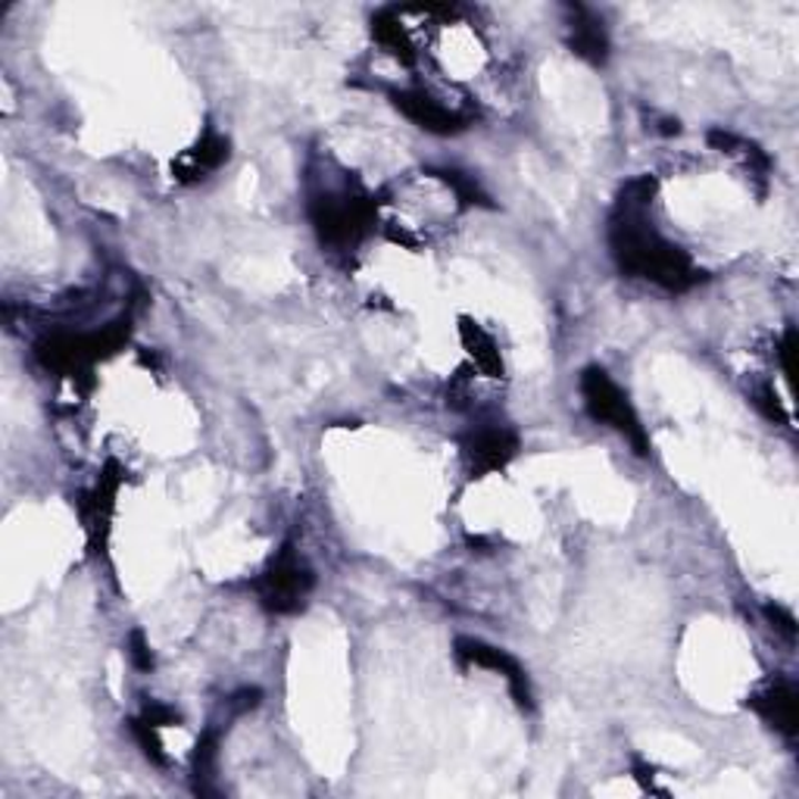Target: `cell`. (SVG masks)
Wrapping results in <instances>:
<instances>
[{"instance_id":"obj_1","label":"cell","mask_w":799,"mask_h":799,"mask_svg":"<svg viewBox=\"0 0 799 799\" xmlns=\"http://www.w3.org/2000/svg\"><path fill=\"white\" fill-rule=\"evenodd\" d=\"M656 194V182L644 175L621 188L616 203V216L609 229V244L618 269L631 279L666 287L671 294H684L694 284L702 282V272L694 266V260L681 247L668 244L666 237L653 232L647 222V206Z\"/></svg>"},{"instance_id":"obj_2","label":"cell","mask_w":799,"mask_h":799,"mask_svg":"<svg viewBox=\"0 0 799 799\" xmlns=\"http://www.w3.org/2000/svg\"><path fill=\"white\" fill-rule=\"evenodd\" d=\"M581 397H584V406H587V413H590V418H597L603 425L616 428L621 437H628V444H631L637 456H647L649 453L647 432H644V425H640V418L634 413V406L628 403V397H625V391L609 378L606 368L599 366L584 368Z\"/></svg>"},{"instance_id":"obj_3","label":"cell","mask_w":799,"mask_h":799,"mask_svg":"<svg viewBox=\"0 0 799 799\" xmlns=\"http://www.w3.org/2000/svg\"><path fill=\"white\" fill-rule=\"evenodd\" d=\"M129 341V322H113L110 328L94 334H53L38 344V360L53 372L75 375L91 368L98 360L117 353Z\"/></svg>"},{"instance_id":"obj_4","label":"cell","mask_w":799,"mask_h":799,"mask_svg":"<svg viewBox=\"0 0 799 799\" xmlns=\"http://www.w3.org/2000/svg\"><path fill=\"white\" fill-rule=\"evenodd\" d=\"M313 587H316V575L310 572V566L300 563L297 549L284 544L279 556L263 572V578L256 581V594H260L263 609L275 616H291L306 606Z\"/></svg>"},{"instance_id":"obj_5","label":"cell","mask_w":799,"mask_h":799,"mask_svg":"<svg viewBox=\"0 0 799 799\" xmlns=\"http://www.w3.org/2000/svg\"><path fill=\"white\" fill-rule=\"evenodd\" d=\"M310 219L322 244L347 247L356 244L375 222V203L356 194H322L310 203Z\"/></svg>"},{"instance_id":"obj_6","label":"cell","mask_w":799,"mask_h":799,"mask_svg":"<svg viewBox=\"0 0 799 799\" xmlns=\"http://www.w3.org/2000/svg\"><path fill=\"white\" fill-rule=\"evenodd\" d=\"M456 656H459L466 666L487 668V671L503 675V681L509 684V694H513V699H516L518 706H522V709H532L534 697H532L528 675H525V668L518 666L516 659H513L506 649L490 647V644L475 640V637H459V640H456Z\"/></svg>"},{"instance_id":"obj_7","label":"cell","mask_w":799,"mask_h":799,"mask_svg":"<svg viewBox=\"0 0 799 799\" xmlns=\"http://www.w3.org/2000/svg\"><path fill=\"white\" fill-rule=\"evenodd\" d=\"M391 98H394V107L403 117L432 134H456L468 129V122H472L468 113L449 110V107H444L441 100H434L425 91H394Z\"/></svg>"},{"instance_id":"obj_8","label":"cell","mask_w":799,"mask_h":799,"mask_svg":"<svg viewBox=\"0 0 799 799\" xmlns=\"http://www.w3.org/2000/svg\"><path fill=\"white\" fill-rule=\"evenodd\" d=\"M749 709L762 718L766 725H771L775 731H781L783 737H790V740L797 737L799 694L790 681H775L768 684L766 690L752 694V697H749Z\"/></svg>"},{"instance_id":"obj_9","label":"cell","mask_w":799,"mask_h":799,"mask_svg":"<svg viewBox=\"0 0 799 799\" xmlns=\"http://www.w3.org/2000/svg\"><path fill=\"white\" fill-rule=\"evenodd\" d=\"M518 453V437L506 428H482L466 441V459L472 475L482 478L503 468Z\"/></svg>"},{"instance_id":"obj_10","label":"cell","mask_w":799,"mask_h":799,"mask_svg":"<svg viewBox=\"0 0 799 799\" xmlns=\"http://www.w3.org/2000/svg\"><path fill=\"white\" fill-rule=\"evenodd\" d=\"M568 13H572V22H568L572 53L587 60V63H594V67H603L606 57H609V34L603 29V22L584 7H568Z\"/></svg>"},{"instance_id":"obj_11","label":"cell","mask_w":799,"mask_h":799,"mask_svg":"<svg viewBox=\"0 0 799 799\" xmlns=\"http://www.w3.org/2000/svg\"><path fill=\"white\" fill-rule=\"evenodd\" d=\"M225 160H229V138H222V134L216 132H206L172 169H175V175H179L182 182H200V179H206L210 172H216Z\"/></svg>"},{"instance_id":"obj_12","label":"cell","mask_w":799,"mask_h":799,"mask_svg":"<svg viewBox=\"0 0 799 799\" xmlns=\"http://www.w3.org/2000/svg\"><path fill=\"white\" fill-rule=\"evenodd\" d=\"M372 34H375V41L382 44L387 53H394L397 60L403 63H413L416 60V50H413V41H409V34L403 29V22L397 19V13H378V17L372 19Z\"/></svg>"},{"instance_id":"obj_13","label":"cell","mask_w":799,"mask_h":799,"mask_svg":"<svg viewBox=\"0 0 799 799\" xmlns=\"http://www.w3.org/2000/svg\"><path fill=\"white\" fill-rule=\"evenodd\" d=\"M216 762H219V734L206 731L198 740V749H194V790H198L200 797H210V793H213Z\"/></svg>"},{"instance_id":"obj_14","label":"cell","mask_w":799,"mask_h":799,"mask_svg":"<svg viewBox=\"0 0 799 799\" xmlns=\"http://www.w3.org/2000/svg\"><path fill=\"white\" fill-rule=\"evenodd\" d=\"M463 341H466L468 353L475 356V363H478L484 372H490V375L503 372V360H499L497 344H494V337L484 332V328L466 322V325H463Z\"/></svg>"},{"instance_id":"obj_15","label":"cell","mask_w":799,"mask_h":799,"mask_svg":"<svg viewBox=\"0 0 799 799\" xmlns=\"http://www.w3.org/2000/svg\"><path fill=\"white\" fill-rule=\"evenodd\" d=\"M434 175L447 184V188H453V194L459 198L463 206H490V200H487V194L482 191V184L475 182L472 175H466V172H459V169H437Z\"/></svg>"},{"instance_id":"obj_16","label":"cell","mask_w":799,"mask_h":799,"mask_svg":"<svg viewBox=\"0 0 799 799\" xmlns=\"http://www.w3.org/2000/svg\"><path fill=\"white\" fill-rule=\"evenodd\" d=\"M132 734L138 740V747L144 752V759L153 762V766H166V752H163V740L156 737V725H150L148 718H134L132 721Z\"/></svg>"},{"instance_id":"obj_17","label":"cell","mask_w":799,"mask_h":799,"mask_svg":"<svg viewBox=\"0 0 799 799\" xmlns=\"http://www.w3.org/2000/svg\"><path fill=\"white\" fill-rule=\"evenodd\" d=\"M129 659H132V666L138 671H150L153 668V653H150L148 637L141 631H132V637H129Z\"/></svg>"},{"instance_id":"obj_18","label":"cell","mask_w":799,"mask_h":799,"mask_svg":"<svg viewBox=\"0 0 799 799\" xmlns=\"http://www.w3.org/2000/svg\"><path fill=\"white\" fill-rule=\"evenodd\" d=\"M756 406L766 413L771 422H781V425H787V413L781 409V403H778V394L771 391V387H759L756 391Z\"/></svg>"},{"instance_id":"obj_19","label":"cell","mask_w":799,"mask_h":799,"mask_svg":"<svg viewBox=\"0 0 799 799\" xmlns=\"http://www.w3.org/2000/svg\"><path fill=\"white\" fill-rule=\"evenodd\" d=\"M141 718H148L150 725L163 728V725H175V721H179V712L169 709V706H163V702H148L144 712H141Z\"/></svg>"},{"instance_id":"obj_20","label":"cell","mask_w":799,"mask_h":799,"mask_svg":"<svg viewBox=\"0 0 799 799\" xmlns=\"http://www.w3.org/2000/svg\"><path fill=\"white\" fill-rule=\"evenodd\" d=\"M793 350H797V328H787L781 341V350H778V356H781V368L783 375L790 378V372H793Z\"/></svg>"},{"instance_id":"obj_21","label":"cell","mask_w":799,"mask_h":799,"mask_svg":"<svg viewBox=\"0 0 799 799\" xmlns=\"http://www.w3.org/2000/svg\"><path fill=\"white\" fill-rule=\"evenodd\" d=\"M766 616L771 618V621H778V628H781L787 637H797V621H793V616H790L787 609H781V606H768Z\"/></svg>"},{"instance_id":"obj_22","label":"cell","mask_w":799,"mask_h":799,"mask_svg":"<svg viewBox=\"0 0 799 799\" xmlns=\"http://www.w3.org/2000/svg\"><path fill=\"white\" fill-rule=\"evenodd\" d=\"M260 690L256 687H247V690H241V694H234L232 697V709L234 712H247V709H253V706H260Z\"/></svg>"}]
</instances>
